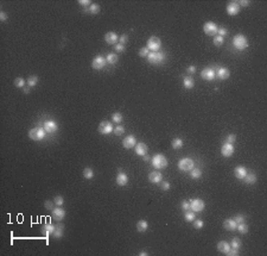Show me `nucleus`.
<instances>
[{
	"label": "nucleus",
	"mask_w": 267,
	"mask_h": 256,
	"mask_svg": "<svg viewBox=\"0 0 267 256\" xmlns=\"http://www.w3.org/2000/svg\"><path fill=\"white\" fill-rule=\"evenodd\" d=\"M233 45L235 47V49H237V50L241 51V50L247 49L249 43H248V40L246 36H243V35H236V36H234V38H233Z\"/></svg>",
	"instance_id": "nucleus-1"
},
{
	"label": "nucleus",
	"mask_w": 267,
	"mask_h": 256,
	"mask_svg": "<svg viewBox=\"0 0 267 256\" xmlns=\"http://www.w3.org/2000/svg\"><path fill=\"white\" fill-rule=\"evenodd\" d=\"M152 164L155 169H165L168 167V160L162 154H155L152 157Z\"/></svg>",
	"instance_id": "nucleus-2"
},
{
	"label": "nucleus",
	"mask_w": 267,
	"mask_h": 256,
	"mask_svg": "<svg viewBox=\"0 0 267 256\" xmlns=\"http://www.w3.org/2000/svg\"><path fill=\"white\" fill-rule=\"evenodd\" d=\"M147 61L151 64H160L165 61V54L159 51H151L147 56Z\"/></svg>",
	"instance_id": "nucleus-3"
},
{
	"label": "nucleus",
	"mask_w": 267,
	"mask_h": 256,
	"mask_svg": "<svg viewBox=\"0 0 267 256\" xmlns=\"http://www.w3.org/2000/svg\"><path fill=\"white\" fill-rule=\"evenodd\" d=\"M45 130H44V128H38V126H36V128H33V129H31L30 131H29V137L31 138L32 141H42L44 136H45Z\"/></svg>",
	"instance_id": "nucleus-4"
},
{
	"label": "nucleus",
	"mask_w": 267,
	"mask_h": 256,
	"mask_svg": "<svg viewBox=\"0 0 267 256\" xmlns=\"http://www.w3.org/2000/svg\"><path fill=\"white\" fill-rule=\"evenodd\" d=\"M97 130H99V132L102 134V135H108V134H111V132L114 131V126H113V124H112L111 122H108V120H102V122L99 124Z\"/></svg>",
	"instance_id": "nucleus-5"
},
{
	"label": "nucleus",
	"mask_w": 267,
	"mask_h": 256,
	"mask_svg": "<svg viewBox=\"0 0 267 256\" xmlns=\"http://www.w3.org/2000/svg\"><path fill=\"white\" fill-rule=\"evenodd\" d=\"M193 166H195L193 161L189 157L182 158V160H179V162H178V169L182 170V172H190L191 169L193 168Z\"/></svg>",
	"instance_id": "nucleus-6"
},
{
	"label": "nucleus",
	"mask_w": 267,
	"mask_h": 256,
	"mask_svg": "<svg viewBox=\"0 0 267 256\" xmlns=\"http://www.w3.org/2000/svg\"><path fill=\"white\" fill-rule=\"evenodd\" d=\"M147 49L150 50V51H158L160 48H162V41L159 37H157V36H152V37H150L149 41H147Z\"/></svg>",
	"instance_id": "nucleus-7"
},
{
	"label": "nucleus",
	"mask_w": 267,
	"mask_h": 256,
	"mask_svg": "<svg viewBox=\"0 0 267 256\" xmlns=\"http://www.w3.org/2000/svg\"><path fill=\"white\" fill-rule=\"evenodd\" d=\"M204 207H206V203H204L202 199L196 198V199L190 200V210L191 211H193L195 213H196V212H201V211H203Z\"/></svg>",
	"instance_id": "nucleus-8"
},
{
	"label": "nucleus",
	"mask_w": 267,
	"mask_h": 256,
	"mask_svg": "<svg viewBox=\"0 0 267 256\" xmlns=\"http://www.w3.org/2000/svg\"><path fill=\"white\" fill-rule=\"evenodd\" d=\"M106 63H107L106 57H103L102 55H97V56H95V57L93 59V61H92V67H93V69H95V70H101V69L105 68Z\"/></svg>",
	"instance_id": "nucleus-9"
},
{
	"label": "nucleus",
	"mask_w": 267,
	"mask_h": 256,
	"mask_svg": "<svg viewBox=\"0 0 267 256\" xmlns=\"http://www.w3.org/2000/svg\"><path fill=\"white\" fill-rule=\"evenodd\" d=\"M203 30L206 32V35L208 36H216L217 35V31H218V26L214 23V21H207L203 26Z\"/></svg>",
	"instance_id": "nucleus-10"
},
{
	"label": "nucleus",
	"mask_w": 267,
	"mask_h": 256,
	"mask_svg": "<svg viewBox=\"0 0 267 256\" xmlns=\"http://www.w3.org/2000/svg\"><path fill=\"white\" fill-rule=\"evenodd\" d=\"M227 13L229 16H236L240 12V5L237 1H230L227 5Z\"/></svg>",
	"instance_id": "nucleus-11"
},
{
	"label": "nucleus",
	"mask_w": 267,
	"mask_h": 256,
	"mask_svg": "<svg viewBox=\"0 0 267 256\" xmlns=\"http://www.w3.org/2000/svg\"><path fill=\"white\" fill-rule=\"evenodd\" d=\"M135 144H137V138L134 137L133 135L126 136V137L124 138V141H122V145H124V148H126V149H132V148L135 147Z\"/></svg>",
	"instance_id": "nucleus-12"
},
{
	"label": "nucleus",
	"mask_w": 267,
	"mask_h": 256,
	"mask_svg": "<svg viewBox=\"0 0 267 256\" xmlns=\"http://www.w3.org/2000/svg\"><path fill=\"white\" fill-rule=\"evenodd\" d=\"M44 130L48 132V134H54V132H56L58 129V125L56 122H54V120H48V122H45L44 123Z\"/></svg>",
	"instance_id": "nucleus-13"
},
{
	"label": "nucleus",
	"mask_w": 267,
	"mask_h": 256,
	"mask_svg": "<svg viewBox=\"0 0 267 256\" xmlns=\"http://www.w3.org/2000/svg\"><path fill=\"white\" fill-rule=\"evenodd\" d=\"M64 217H65V210H63L61 206H57L52 210V218L56 222H61L62 219H64Z\"/></svg>",
	"instance_id": "nucleus-14"
},
{
	"label": "nucleus",
	"mask_w": 267,
	"mask_h": 256,
	"mask_svg": "<svg viewBox=\"0 0 267 256\" xmlns=\"http://www.w3.org/2000/svg\"><path fill=\"white\" fill-rule=\"evenodd\" d=\"M221 154L225 156V157H230L233 154H234V145L233 144H229V143H225L221 148Z\"/></svg>",
	"instance_id": "nucleus-15"
},
{
	"label": "nucleus",
	"mask_w": 267,
	"mask_h": 256,
	"mask_svg": "<svg viewBox=\"0 0 267 256\" xmlns=\"http://www.w3.org/2000/svg\"><path fill=\"white\" fill-rule=\"evenodd\" d=\"M201 76L203 80H207V81H211V80L215 79L216 74L215 72L211 69V68H204L202 72H201Z\"/></svg>",
	"instance_id": "nucleus-16"
},
{
	"label": "nucleus",
	"mask_w": 267,
	"mask_h": 256,
	"mask_svg": "<svg viewBox=\"0 0 267 256\" xmlns=\"http://www.w3.org/2000/svg\"><path fill=\"white\" fill-rule=\"evenodd\" d=\"M134 149H135V153H137L139 156H144V155H146V154H147V150H149L147 145H146L144 142H139V143H137L135 147H134Z\"/></svg>",
	"instance_id": "nucleus-17"
},
{
	"label": "nucleus",
	"mask_w": 267,
	"mask_h": 256,
	"mask_svg": "<svg viewBox=\"0 0 267 256\" xmlns=\"http://www.w3.org/2000/svg\"><path fill=\"white\" fill-rule=\"evenodd\" d=\"M216 76L220 80H227L230 76V72H229L228 68H225V67H220L216 72H215Z\"/></svg>",
	"instance_id": "nucleus-18"
},
{
	"label": "nucleus",
	"mask_w": 267,
	"mask_h": 256,
	"mask_svg": "<svg viewBox=\"0 0 267 256\" xmlns=\"http://www.w3.org/2000/svg\"><path fill=\"white\" fill-rule=\"evenodd\" d=\"M163 180V174L159 170H154L149 174V181L152 183H159Z\"/></svg>",
	"instance_id": "nucleus-19"
},
{
	"label": "nucleus",
	"mask_w": 267,
	"mask_h": 256,
	"mask_svg": "<svg viewBox=\"0 0 267 256\" xmlns=\"http://www.w3.org/2000/svg\"><path fill=\"white\" fill-rule=\"evenodd\" d=\"M115 181H116V185H119V186H126L127 182H128V177H127V174H126L125 172L121 170V172H119V174L116 175Z\"/></svg>",
	"instance_id": "nucleus-20"
},
{
	"label": "nucleus",
	"mask_w": 267,
	"mask_h": 256,
	"mask_svg": "<svg viewBox=\"0 0 267 256\" xmlns=\"http://www.w3.org/2000/svg\"><path fill=\"white\" fill-rule=\"evenodd\" d=\"M105 41H106V43H108L111 45H115L116 42L119 41V36L115 32H113V31H109V32H107L105 35Z\"/></svg>",
	"instance_id": "nucleus-21"
},
{
	"label": "nucleus",
	"mask_w": 267,
	"mask_h": 256,
	"mask_svg": "<svg viewBox=\"0 0 267 256\" xmlns=\"http://www.w3.org/2000/svg\"><path fill=\"white\" fill-rule=\"evenodd\" d=\"M236 226H237V224H236V222H235L233 218H228V219H226V220L223 222V228H225L227 231H234V230H236Z\"/></svg>",
	"instance_id": "nucleus-22"
},
{
	"label": "nucleus",
	"mask_w": 267,
	"mask_h": 256,
	"mask_svg": "<svg viewBox=\"0 0 267 256\" xmlns=\"http://www.w3.org/2000/svg\"><path fill=\"white\" fill-rule=\"evenodd\" d=\"M234 174H235L236 179L243 180L245 177H246V174H247V169H246L245 167H242V166H237V167L234 169Z\"/></svg>",
	"instance_id": "nucleus-23"
},
{
	"label": "nucleus",
	"mask_w": 267,
	"mask_h": 256,
	"mask_svg": "<svg viewBox=\"0 0 267 256\" xmlns=\"http://www.w3.org/2000/svg\"><path fill=\"white\" fill-rule=\"evenodd\" d=\"M230 249V244H229L228 242H226V241H221V242H218L217 243V250L220 251V253H222V254H227L228 253V250Z\"/></svg>",
	"instance_id": "nucleus-24"
},
{
	"label": "nucleus",
	"mask_w": 267,
	"mask_h": 256,
	"mask_svg": "<svg viewBox=\"0 0 267 256\" xmlns=\"http://www.w3.org/2000/svg\"><path fill=\"white\" fill-rule=\"evenodd\" d=\"M55 225H52V224H44L43 226H42V234L44 235V236H49V235H52L54 234V231H55Z\"/></svg>",
	"instance_id": "nucleus-25"
},
{
	"label": "nucleus",
	"mask_w": 267,
	"mask_h": 256,
	"mask_svg": "<svg viewBox=\"0 0 267 256\" xmlns=\"http://www.w3.org/2000/svg\"><path fill=\"white\" fill-rule=\"evenodd\" d=\"M243 181L248 183V185H253V183H255L256 182V174L254 173V172H249L247 174H246V177L243 179Z\"/></svg>",
	"instance_id": "nucleus-26"
},
{
	"label": "nucleus",
	"mask_w": 267,
	"mask_h": 256,
	"mask_svg": "<svg viewBox=\"0 0 267 256\" xmlns=\"http://www.w3.org/2000/svg\"><path fill=\"white\" fill-rule=\"evenodd\" d=\"M63 234H64V225L63 224H58L57 226L55 228V231H54L52 236L55 238H61L63 236Z\"/></svg>",
	"instance_id": "nucleus-27"
},
{
	"label": "nucleus",
	"mask_w": 267,
	"mask_h": 256,
	"mask_svg": "<svg viewBox=\"0 0 267 256\" xmlns=\"http://www.w3.org/2000/svg\"><path fill=\"white\" fill-rule=\"evenodd\" d=\"M147 228H149V223L146 220H139L137 223V230L139 232H145L147 230Z\"/></svg>",
	"instance_id": "nucleus-28"
},
{
	"label": "nucleus",
	"mask_w": 267,
	"mask_h": 256,
	"mask_svg": "<svg viewBox=\"0 0 267 256\" xmlns=\"http://www.w3.org/2000/svg\"><path fill=\"white\" fill-rule=\"evenodd\" d=\"M183 83H184V87H185L187 89H191V88H193V86H195V80L192 79L191 76H185V78L183 79Z\"/></svg>",
	"instance_id": "nucleus-29"
},
{
	"label": "nucleus",
	"mask_w": 267,
	"mask_h": 256,
	"mask_svg": "<svg viewBox=\"0 0 267 256\" xmlns=\"http://www.w3.org/2000/svg\"><path fill=\"white\" fill-rule=\"evenodd\" d=\"M86 12H89L90 15H97L100 12V5L99 4H92L88 8L84 10Z\"/></svg>",
	"instance_id": "nucleus-30"
},
{
	"label": "nucleus",
	"mask_w": 267,
	"mask_h": 256,
	"mask_svg": "<svg viewBox=\"0 0 267 256\" xmlns=\"http://www.w3.org/2000/svg\"><path fill=\"white\" fill-rule=\"evenodd\" d=\"M190 172H191L190 177L191 179H193V180H197V179H199V177H202V170L198 169V168H192Z\"/></svg>",
	"instance_id": "nucleus-31"
},
{
	"label": "nucleus",
	"mask_w": 267,
	"mask_h": 256,
	"mask_svg": "<svg viewBox=\"0 0 267 256\" xmlns=\"http://www.w3.org/2000/svg\"><path fill=\"white\" fill-rule=\"evenodd\" d=\"M38 76L37 75H31V76H29V79H27V86H30V87H35L37 83H38Z\"/></svg>",
	"instance_id": "nucleus-32"
},
{
	"label": "nucleus",
	"mask_w": 267,
	"mask_h": 256,
	"mask_svg": "<svg viewBox=\"0 0 267 256\" xmlns=\"http://www.w3.org/2000/svg\"><path fill=\"white\" fill-rule=\"evenodd\" d=\"M118 55L114 54V53H112V54H108L107 55V57H106V61H107V63H109V64H115L116 62H118Z\"/></svg>",
	"instance_id": "nucleus-33"
},
{
	"label": "nucleus",
	"mask_w": 267,
	"mask_h": 256,
	"mask_svg": "<svg viewBox=\"0 0 267 256\" xmlns=\"http://www.w3.org/2000/svg\"><path fill=\"white\" fill-rule=\"evenodd\" d=\"M184 219H185L187 222H193V220L196 219V215H195V212H193V211H191V210L185 211V213H184Z\"/></svg>",
	"instance_id": "nucleus-34"
},
{
	"label": "nucleus",
	"mask_w": 267,
	"mask_h": 256,
	"mask_svg": "<svg viewBox=\"0 0 267 256\" xmlns=\"http://www.w3.org/2000/svg\"><path fill=\"white\" fill-rule=\"evenodd\" d=\"M83 177H86L87 180L93 179V177H94V170H93L92 168H89V167L84 168V169H83Z\"/></svg>",
	"instance_id": "nucleus-35"
},
{
	"label": "nucleus",
	"mask_w": 267,
	"mask_h": 256,
	"mask_svg": "<svg viewBox=\"0 0 267 256\" xmlns=\"http://www.w3.org/2000/svg\"><path fill=\"white\" fill-rule=\"evenodd\" d=\"M183 144H184V142H183V139H181V138H174V139L172 141V148H173V149H179V148L183 147Z\"/></svg>",
	"instance_id": "nucleus-36"
},
{
	"label": "nucleus",
	"mask_w": 267,
	"mask_h": 256,
	"mask_svg": "<svg viewBox=\"0 0 267 256\" xmlns=\"http://www.w3.org/2000/svg\"><path fill=\"white\" fill-rule=\"evenodd\" d=\"M230 247L231 248H235V249H239L241 247V239L239 237H234L230 242Z\"/></svg>",
	"instance_id": "nucleus-37"
},
{
	"label": "nucleus",
	"mask_w": 267,
	"mask_h": 256,
	"mask_svg": "<svg viewBox=\"0 0 267 256\" xmlns=\"http://www.w3.org/2000/svg\"><path fill=\"white\" fill-rule=\"evenodd\" d=\"M236 230H239V232H240V234H247V232H248V225L246 224V223L237 224Z\"/></svg>",
	"instance_id": "nucleus-38"
},
{
	"label": "nucleus",
	"mask_w": 267,
	"mask_h": 256,
	"mask_svg": "<svg viewBox=\"0 0 267 256\" xmlns=\"http://www.w3.org/2000/svg\"><path fill=\"white\" fill-rule=\"evenodd\" d=\"M214 44L216 45V47H221L222 44H223V42H225V38L222 37V36H220V35H216L215 37H214Z\"/></svg>",
	"instance_id": "nucleus-39"
},
{
	"label": "nucleus",
	"mask_w": 267,
	"mask_h": 256,
	"mask_svg": "<svg viewBox=\"0 0 267 256\" xmlns=\"http://www.w3.org/2000/svg\"><path fill=\"white\" fill-rule=\"evenodd\" d=\"M112 119H113V122L118 123V124H120V123L122 122L124 117H122V115H121L120 112H115V113H113V115H112Z\"/></svg>",
	"instance_id": "nucleus-40"
},
{
	"label": "nucleus",
	"mask_w": 267,
	"mask_h": 256,
	"mask_svg": "<svg viewBox=\"0 0 267 256\" xmlns=\"http://www.w3.org/2000/svg\"><path fill=\"white\" fill-rule=\"evenodd\" d=\"M13 83H14V86L18 87V88L25 87V80L23 79V78H17V79H14Z\"/></svg>",
	"instance_id": "nucleus-41"
},
{
	"label": "nucleus",
	"mask_w": 267,
	"mask_h": 256,
	"mask_svg": "<svg viewBox=\"0 0 267 256\" xmlns=\"http://www.w3.org/2000/svg\"><path fill=\"white\" fill-rule=\"evenodd\" d=\"M235 222H236V224H242V223H246V217L242 216V215H236V216L233 218Z\"/></svg>",
	"instance_id": "nucleus-42"
},
{
	"label": "nucleus",
	"mask_w": 267,
	"mask_h": 256,
	"mask_svg": "<svg viewBox=\"0 0 267 256\" xmlns=\"http://www.w3.org/2000/svg\"><path fill=\"white\" fill-rule=\"evenodd\" d=\"M124 132H125V128L122 125H118L114 128V134L116 136H121Z\"/></svg>",
	"instance_id": "nucleus-43"
},
{
	"label": "nucleus",
	"mask_w": 267,
	"mask_h": 256,
	"mask_svg": "<svg viewBox=\"0 0 267 256\" xmlns=\"http://www.w3.org/2000/svg\"><path fill=\"white\" fill-rule=\"evenodd\" d=\"M149 54H150V50L147 49V47H144L139 50V56H141V57H147Z\"/></svg>",
	"instance_id": "nucleus-44"
},
{
	"label": "nucleus",
	"mask_w": 267,
	"mask_h": 256,
	"mask_svg": "<svg viewBox=\"0 0 267 256\" xmlns=\"http://www.w3.org/2000/svg\"><path fill=\"white\" fill-rule=\"evenodd\" d=\"M54 203H55L56 206H62V205L64 204V199H63V197H61V196H56V197L54 198Z\"/></svg>",
	"instance_id": "nucleus-45"
},
{
	"label": "nucleus",
	"mask_w": 267,
	"mask_h": 256,
	"mask_svg": "<svg viewBox=\"0 0 267 256\" xmlns=\"http://www.w3.org/2000/svg\"><path fill=\"white\" fill-rule=\"evenodd\" d=\"M203 225H204L203 220H201V219H195L193 220V228L195 229H202Z\"/></svg>",
	"instance_id": "nucleus-46"
},
{
	"label": "nucleus",
	"mask_w": 267,
	"mask_h": 256,
	"mask_svg": "<svg viewBox=\"0 0 267 256\" xmlns=\"http://www.w3.org/2000/svg\"><path fill=\"white\" fill-rule=\"evenodd\" d=\"M54 205H55V203L54 201H50V200H45V203H44V207L46 209V210H54L55 207H54Z\"/></svg>",
	"instance_id": "nucleus-47"
},
{
	"label": "nucleus",
	"mask_w": 267,
	"mask_h": 256,
	"mask_svg": "<svg viewBox=\"0 0 267 256\" xmlns=\"http://www.w3.org/2000/svg\"><path fill=\"white\" fill-rule=\"evenodd\" d=\"M235 141H236V136L234 134H230L226 137V143H229V144H233Z\"/></svg>",
	"instance_id": "nucleus-48"
},
{
	"label": "nucleus",
	"mask_w": 267,
	"mask_h": 256,
	"mask_svg": "<svg viewBox=\"0 0 267 256\" xmlns=\"http://www.w3.org/2000/svg\"><path fill=\"white\" fill-rule=\"evenodd\" d=\"M170 187H171V185H170V182H168V181H163V182L160 183V188H162L163 191H169Z\"/></svg>",
	"instance_id": "nucleus-49"
},
{
	"label": "nucleus",
	"mask_w": 267,
	"mask_h": 256,
	"mask_svg": "<svg viewBox=\"0 0 267 256\" xmlns=\"http://www.w3.org/2000/svg\"><path fill=\"white\" fill-rule=\"evenodd\" d=\"M114 50L115 51H118V53H121V51L125 50V45L121 44V43H116V44L114 45Z\"/></svg>",
	"instance_id": "nucleus-50"
},
{
	"label": "nucleus",
	"mask_w": 267,
	"mask_h": 256,
	"mask_svg": "<svg viewBox=\"0 0 267 256\" xmlns=\"http://www.w3.org/2000/svg\"><path fill=\"white\" fill-rule=\"evenodd\" d=\"M78 4L82 5L83 7H87V8H88V7L92 5V1H90V0H78Z\"/></svg>",
	"instance_id": "nucleus-51"
},
{
	"label": "nucleus",
	"mask_w": 267,
	"mask_h": 256,
	"mask_svg": "<svg viewBox=\"0 0 267 256\" xmlns=\"http://www.w3.org/2000/svg\"><path fill=\"white\" fill-rule=\"evenodd\" d=\"M182 209H183L184 211L190 210V200H184V201L182 203Z\"/></svg>",
	"instance_id": "nucleus-52"
},
{
	"label": "nucleus",
	"mask_w": 267,
	"mask_h": 256,
	"mask_svg": "<svg viewBox=\"0 0 267 256\" xmlns=\"http://www.w3.org/2000/svg\"><path fill=\"white\" fill-rule=\"evenodd\" d=\"M127 42H128V36H127L126 34H124L122 36H120V37H119V43H121V44H124V45H125Z\"/></svg>",
	"instance_id": "nucleus-53"
},
{
	"label": "nucleus",
	"mask_w": 267,
	"mask_h": 256,
	"mask_svg": "<svg viewBox=\"0 0 267 256\" xmlns=\"http://www.w3.org/2000/svg\"><path fill=\"white\" fill-rule=\"evenodd\" d=\"M226 255H228V256H236V255H239V249L231 248V249H229L228 253H227Z\"/></svg>",
	"instance_id": "nucleus-54"
},
{
	"label": "nucleus",
	"mask_w": 267,
	"mask_h": 256,
	"mask_svg": "<svg viewBox=\"0 0 267 256\" xmlns=\"http://www.w3.org/2000/svg\"><path fill=\"white\" fill-rule=\"evenodd\" d=\"M227 34H228V30H227L226 28H218V31H217V35H220V36L225 37V36H226Z\"/></svg>",
	"instance_id": "nucleus-55"
},
{
	"label": "nucleus",
	"mask_w": 267,
	"mask_h": 256,
	"mask_svg": "<svg viewBox=\"0 0 267 256\" xmlns=\"http://www.w3.org/2000/svg\"><path fill=\"white\" fill-rule=\"evenodd\" d=\"M239 2V5H240V7L241 6H245V7H247V6H249V1H247V0H240V1H237Z\"/></svg>",
	"instance_id": "nucleus-56"
},
{
	"label": "nucleus",
	"mask_w": 267,
	"mask_h": 256,
	"mask_svg": "<svg viewBox=\"0 0 267 256\" xmlns=\"http://www.w3.org/2000/svg\"><path fill=\"white\" fill-rule=\"evenodd\" d=\"M187 72H188L189 74H195V73H196V67H195V66H190V67H188Z\"/></svg>",
	"instance_id": "nucleus-57"
},
{
	"label": "nucleus",
	"mask_w": 267,
	"mask_h": 256,
	"mask_svg": "<svg viewBox=\"0 0 267 256\" xmlns=\"http://www.w3.org/2000/svg\"><path fill=\"white\" fill-rule=\"evenodd\" d=\"M0 20H1V21L7 20V15H6L4 11H1V12H0Z\"/></svg>",
	"instance_id": "nucleus-58"
},
{
	"label": "nucleus",
	"mask_w": 267,
	"mask_h": 256,
	"mask_svg": "<svg viewBox=\"0 0 267 256\" xmlns=\"http://www.w3.org/2000/svg\"><path fill=\"white\" fill-rule=\"evenodd\" d=\"M30 88H31L30 86H26V87H24V93H26V94H27V93H30Z\"/></svg>",
	"instance_id": "nucleus-59"
},
{
	"label": "nucleus",
	"mask_w": 267,
	"mask_h": 256,
	"mask_svg": "<svg viewBox=\"0 0 267 256\" xmlns=\"http://www.w3.org/2000/svg\"><path fill=\"white\" fill-rule=\"evenodd\" d=\"M143 158H144V161H146V162H147V161H150V156H149L147 154H146V155H144V156H143Z\"/></svg>",
	"instance_id": "nucleus-60"
},
{
	"label": "nucleus",
	"mask_w": 267,
	"mask_h": 256,
	"mask_svg": "<svg viewBox=\"0 0 267 256\" xmlns=\"http://www.w3.org/2000/svg\"><path fill=\"white\" fill-rule=\"evenodd\" d=\"M139 255L140 256H146V255H149L146 251H141V253H139Z\"/></svg>",
	"instance_id": "nucleus-61"
}]
</instances>
